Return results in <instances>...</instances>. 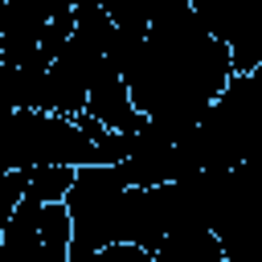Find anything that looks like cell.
<instances>
[{"mask_svg": "<svg viewBox=\"0 0 262 262\" xmlns=\"http://www.w3.org/2000/svg\"><path fill=\"white\" fill-rule=\"evenodd\" d=\"M33 164H98V143L82 131L74 115L57 111H4L0 115V172Z\"/></svg>", "mask_w": 262, "mask_h": 262, "instance_id": "obj_1", "label": "cell"}, {"mask_svg": "<svg viewBox=\"0 0 262 262\" xmlns=\"http://www.w3.org/2000/svg\"><path fill=\"white\" fill-rule=\"evenodd\" d=\"M49 20L45 0H4V33L0 37H41Z\"/></svg>", "mask_w": 262, "mask_h": 262, "instance_id": "obj_5", "label": "cell"}, {"mask_svg": "<svg viewBox=\"0 0 262 262\" xmlns=\"http://www.w3.org/2000/svg\"><path fill=\"white\" fill-rule=\"evenodd\" d=\"M70 180H74V168L70 164H33L25 192L37 196V201H61L66 188H70Z\"/></svg>", "mask_w": 262, "mask_h": 262, "instance_id": "obj_6", "label": "cell"}, {"mask_svg": "<svg viewBox=\"0 0 262 262\" xmlns=\"http://www.w3.org/2000/svg\"><path fill=\"white\" fill-rule=\"evenodd\" d=\"M86 111H90L102 127H111V131H139V127L147 123V115L135 111L131 94H127V82H123L119 66H115L106 53L98 57V66H94V74H90Z\"/></svg>", "mask_w": 262, "mask_h": 262, "instance_id": "obj_3", "label": "cell"}, {"mask_svg": "<svg viewBox=\"0 0 262 262\" xmlns=\"http://www.w3.org/2000/svg\"><path fill=\"white\" fill-rule=\"evenodd\" d=\"M102 8L119 33H135V37L147 33V0H102Z\"/></svg>", "mask_w": 262, "mask_h": 262, "instance_id": "obj_7", "label": "cell"}, {"mask_svg": "<svg viewBox=\"0 0 262 262\" xmlns=\"http://www.w3.org/2000/svg\"><path fill=\"white\" fill-rule=\"evenodd\" d=\"M37 233H41L45 262H66L70 258V209H66V201H41Z\"/></svg>", "mask_w": 262, "mask_h": 262, "instance_id": "obj_4", "label": "cell"}, {"mask_svg": "<svg viewBox=\"0 0 262 262\" xmlns=\"http://www.w3.org/2000/svg\"><path fill=\"white\" fill-rule=\"evenodd\" d=\"M127 176L119 164H82L66 188L70 209V258L66 262H94L106 242H119V209H123Z\"/></svg>", "mask_w": 262, "mask_h": 262, "instance_id": "obj_2", "label": "cell"}]
</instances>
